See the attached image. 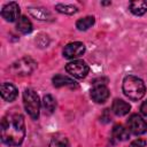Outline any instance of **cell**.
Returning a JSON list of instances; mask_svg holds the SVG:
<instances>
[{
	"instance_id": "1",
	"label": "cell",
	"mask_w": 147,
	"mask_h": 147,
	"mask_svg": "<svg viewBox=\"0 0 147 147\" xmlns=\"http://www.w3.org/2000/svg\"><path fill=\"white\" fill-rule=\"evenodd\" d=\"M25 136L24 117L21 114H7L1 122V140L8 146H18Z\"/></svg>"
},
{
	"instance_id": "2",
	"label": "cell",
	"mask_w": 147,
	"mask_h": 147,
	"mask_svg": "<svg viewBox=\"0 0 147 147\" xmlns=\"http://www.w3.org/2000/svg\"><path fill=\"white\" fill-rule=\"evenodd\" d=\"M123 92L130 100L138 101L145 95L146 87L140 78L129 75L123 80Z\"/></svg>"
},
{
	"instance_id": "3",
	"label": "cell",
	"mask_w": 147,
	"mask_h": 147,
	"mask_svg": "<svg viewBox=\"0 0 147 147\" xmlns=\"http://www.w3.org/2000/svg\"><path fill=\"white\" fill-rule=\"evenodd\" d=\"M23 103L29 116L32 119H38L39 110H40V101L38 94L33 90L26 88L23 92Z\"/></svg>"
},
{
	"instance_id": "4",
	"label": "cell",
	"mask_w": 147,
	"mask_h": 147,
	"mask_svg": "<svg viewBox=\"0 0 147 147\" xmlns=\"http://www.w3.org/2000/svg\"><path fill=\"white\" fill-rule=\"evenodd\" d=\"M37 68V62L31 57H23L16 62H14L10 67V72L17 76H28L34 71Z\"/></svg>"
},
{
	"instance_id": "5",
	"label": "cell",
	"mask_w": 147,
	"mask_h": 147,
	"mask_svg": "<svg viewBox=\"0 0 147 147\" xmlns=\"http://www.w3.org/2000/svg\"><path fill=\"white\" fill-rule=\"evenodd\" d=\"M65 70L71 76H74L75 78L82 79V78H85L87 76L90 68L83 60H75L72 62H69L65 65Z\"/></svg>"
},
{
	"instance_id": "6",
	"label": "cell",
	"mask_w": 147,
	"mask_h": 147,
	"mask_svg": "<svg viewBox=\"0 0 147 147\" xmlns=\"http://www.w3.org/2000/svg\"><path fill=\"white\" fill-rule=\"evenodd\" d=\"M129 130L134 134H142L147 131V123L138 114H133L127 119Z\"/></svg>"
},
{
	"instance_id": "7",
	"label": "cell",
	"mask_w": 147,
	"mask_h": 147,
	"mask_svg": "<svg viewBox=\"0 0 147 147\" xmlns=\"http://www.w3.org/2000/svg\"><path fill=\"white\" fill-rule=\"evenodd\" d=\"M84 53H85V46L83 42L79 41L70 42L63 48V56L67 59H75L82 56Z\"/></svg>"
},
{
	"instance_id": "8",
	"label": "cell",
	"mask_w": 147,
	"mask_h": 147,
	"mask_svg": "<svg viewBox=\"0 0 147 147\" xmlns=\"http://www.w3.org/2000/svg\"><path fill=\"white\" fill-rule=\"evenodd\" d=\"M1 16L7 22H14L20 18V7L16 2H9L3 6L1 10ZM18 21V20H17Z\"/></svg>"
},
{
	"instance_id": "9",
	"label": "cell",
	"mask_w": 147,
	"mask_h": 147,
	"mask_svg": "<svg viewBox=\"0 0 147 147\" xmlns=\"http://www.w3.org/2000/svg\"><path fill=\"white\" fill-rule=\"evenodd\" d=\"M91 98L96 103H103L109 98V90L103 84H96L91 90Z\"/></svg>"
},
{
	"instance_id": "10",
	"label": "cell",
	"mask_w": 147,
	"mask_h": 147,
	"mask_svg": "<svg viewBox=\"0 0 147 147\" xmlns=\"http://www.w3.org/2000/svg\"><path fill=\"white\" fill-rule=\"evenodd\" d=\"M17 88L10 83H3L1 85V96L6 101H14L17 98Z\"/></svg>"
},
{
	"instance_id": "11",
	"label": "cell",
	"mask_w": 147,
	"mask_h": 147,
	"mask_svg": "<svg viewBox=\"0 0 147 147\" xmlns=\"http://www.w3.org/2000/svg\"><path fill=\"white\" fill-rule=\"evenodd\" d=\"M130 109H131V106L126 101H124L122 99L114 100V102L111 105V110L117 116H124V115H126L130 111Z\"/></svg>"
},
{
	"instance_id": "12",
	"label": "cell",
	"mask_w": 147,
	"mask_h": 147,
	"mask_svg": "<svg viewBox=\"0 0 147 147\" xmlns=\"http://www.w3.org/2000/svg\"><path fill=\"white\" fill-rule=\"evenodd\" d=\"M53 85L55 87H63V86H69V87H76V83L74 79L63 76V75H56L53 77Z\"/></svg>"
},
{
	"instance_id": "13",
	"label": "cell",
	"mask_w": 147,
	"mask_h": 147,
	"mask_svg": "<svg viewBox=\"0 0 147 147\" xmlns=\"http://www.w3.org/2000/svg\"><path fill=\"white\" fill-rule=\"evenodd\" d=\"M130 10L134 15H144L147 11V1L144 0H136L130 2Z\"/></svg>"
},
{
	"instance_id": "14",
	"label": "cell",
	"mask_w": 147,
	"mask_h": 147,
	"mask_svg": "<svg viewBox=\"0 0 147 147\" xmlns=\"http://www.w3.org/2000/svg\"><path fill=\"white\" fill-rule=\"evenodd\" d=\"M29 13L37 20H40V21H46V20H49L52 17L51 13L45 9V8H41V7H30L29 8Z\"/></svg>"
},
{
	"instance_id": "15",
	"label": "cell",
	"mask_w": 147,
	"mask_h": 147,
	"mask_svg": "<svg viewBox=\"0 0 147 147\" xmlns=\"http://www.w3.org/2000/svg\"><path fill=\"white\" fill-rule=\"evenodd\" d=\"M16 29L21 33H24V34L30 33L32 31V23L26 16H21L16 23Z\"/></svg>"
},
{
	"instance_id": "16",
	"label": "cell",
	"mask_w": 147,
	"mask_h": 147,
	"mask_svg": "<svg viewBox=\"0 0 147 147\" xmlns=\"http://www.w3.org/2000/svg\"><path fill=\"white\" fill-rule=\"evenodd\" d=\"M113 136H114V138H116L119 141H125V140H127V138L130 136V131L126 127H124L123 125L116 124L113 129Z\"/></svg>"
},
{
	"instance_id": "17",
	"label": "cell",
	"mask_w": 147,
	"mask_h": 147,
	"mask_svg": "<svg viewBox=\"0 0 147 147\" xmlns=\"http://www.w3.org/2000/svg\"><path fill=\"white\" fill-rule=\"evenodd\" d=\"M94 24V17L93 16H86L84 18H80L76 22V28L80 31H85L90 29Z\"/></svg>"
},
{
	"instance_id": "18",
	"label": "cell",
	"mask_w": 147,
	"mask_h": 147,
	"mask_svg": "<svg viewBox=\"0 0 147 147\" xmlns=\"http://www.w3.org/2000/svg\"><path fill=\"white\" fill-rule=\"evenodd\" d=\"M49 147H70L68 139L62 134H56L52 138Z\"/></svg>"
},
{
	"instance_id": "19",
	"label": "cell",
	"mask_w": 147,
	"mask_h": 147,
	"mask_svg": "<svg viewBox=\"0 0 147 147\" xmlns=\"http://www.w3.org/2000/svg\"><path fill=\"white\" fill-rule=\"evenodd\" d=\"M42 103H44V107L45 109L48 111V113H53L56 108V101L55 99L51 95V94H47L44 96V100H42Z\"/></svg>"
},
{
	"instance_id": "20",
	"label": "cell",
	"mask_w": 147,
	"mask_h": 147,
	"mask_svg": "<svg viewBox=\"0 0 147 147\" xmlns=\"http://www.w3.org/2000/svg\"><path fill=\"white\" fill-rule=\"evenodd\" d=\"M55 9H56L59 13L67 14V15L76 14L77 10H78L75 6H71V5H63V3H59V5H56V6H55Z\"/></svg>"
},
{
	"instance_id": "21",
	"label": "cell",
	"mask_w": 147,
	"mask_h": 147,
	"mask_svg": "<svg viewBox=\"0 0 147 147\" xmlns=\"http://www.w3.org/2000/svg\"><path fill=\"white\" fill-rule=\"evenodd\" d=\"M145 146H146V141L144 139H136L129 145V147H145Z\"/></svg>"
},
{
	"instance_id": "22",
	"label": "cell",
	"mask_w": 147,
	"mask_h": 147,
	"mask_svg": "<svg viewBox=\"0 0 147 147\" xmlns=\"http://www.w3.org/2000/svg\"><path fill=\"white\" fill-rule=\"evenodd\" d=\"M140 110H141V113H142V115H145L146 117H147V100L141 105V107H140Z\"/></svg>"
}]
</instances>
